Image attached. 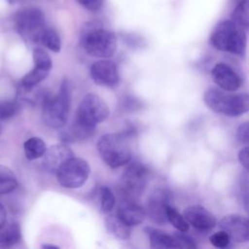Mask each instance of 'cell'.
Listing matches in <instances>:
<instances>
[{
  "label": "cell",
  "mask_w": 249,
  "mask_h": 249,
  "mask_svg": "<svg viewBox=\"0 0 249 249\" xmlns=\"http://www.w3.org/2000/svg\"><path fill=\"white\" fill-rule=\"evenodd\" d=\"M109 116V108L106 102L93 93L87 94L80 102L75 119L69 132L65 134L66 140H85L89 138L98 123L103 122Z\"/></svg>",
  "instance_id": "cell-1"
},
{
  "label": "cell",
  "mask_w": 249,
  "mask_h": 249,
  "mask_svg": "<svg viewBox=\"0 0 249 249\" xmlns=\"http://www.w3.org/2000/svg\"><path fill=\"white\" fill-rule=\"evenodd\" d=\"M203 102L214 113L237 118L249 112V93L224 90L220 88L208 89L203 94Z\"/></svg>",
  "instance_id": "cell-2"
},
{
  "label": "cell",
  "mask_w": 249,
  "mask_h": 249,
  "mask_svg": "<svg viewBox=\"0 0 249 249\" xmlns=\"http://www.w3.org/2000/svg\"><path fill=\"white\" fill-rule=\"evenodd\" d=\"M209 42L213 48L220 52L238 56H244L246 53L245 29L231 19L219 22L211 32Z\"/></svg>",
  "instance_id": "cell-3"
},
{
  "label": "cell",
  "mask_w": 249,
  "mask_h": 249,
  "mask_svg": "<svg viewBox=\"0 0 249 249\" xmlns=\"http://www.w3.org/2000/svg\"><path fill=\"white\" fill-rule=\"evenodd\" d=\"M81 43L86 53L94 57H110L117 49L116 35L98 21L88 23L82 31Z\"/></svg>",
  "instance_id": "cell-4"
},
{
  "label": "cell",
  "mask_w": 249,
  "mask_h": 249,
  "mask_svg": "<svg viewBox=\"0 0 249 249\" xmlns=\"http://www.w3.org/2000/svg\"><path fill=\"white\" fill-rule=\"evenodd\" d=\"M127 139L124 133H107L99 138L97 150L107 165L117 168L130 160L131 150Z\"/></svg>",
  "instance_id": "cell-5"
},
{
  "label": "cell",
  "mask_w": 249,
  "mask_h": 249,
  "mask_svg": "<svg viewBox=\"0 0 249 249\" xmlns=\"http://www.w3.org/2000/svg\"><path fill=\"white\" fill-rule=\"evenodd\" d=\"M70 108V90L64 81L55 95H46L43 99V119L47 125L58 128L66 124Z\"/></svg>",
  "instance_id": "cell-6"
},
{
  "label": "cell",
  "mask_w": 249,
  "mask_h": 249,
  "mask_svg": "<svg viewBox=\"0 0 249 249\" xmlns=\"http://www.w3.org/2000/svg\"><path fill=\"white\" fill-rule=\"evenodd\" d=\"M15 24L19 35L30 42H40L45 30V16L38 8H25L15 16Z\"/></svg>",
  "instance_id": "cell-7"
},
{
  "label": "cell",
  "mask_w": 249,
  "mask_h": 249,
  "mask_svg": "<svg viewBox=\"0 0 249 249\" xmlns=\"http://www.w3.org/2000/svg\"><path fill=\"white\" fill-rule=\"evenodd\" d=\"M90 168L87 160L81 158H70L57 170L56 177L58 183L67 189H77L82 187L89 175Z\"/></svg>",
  "instance_id": "cell-8"
},
{
  "label": "cell",
  "mask_w": 249,
  "mask_h": 249,
  "mask_svg": "<svg viewBox=\"0 0 249 249\" xmlns=\"http://www.w3.org/2000/svg\"><path fill=\"white\" fill-rule=\"evenodd\" d=\"M148 178V169L139 162L130 164L121 178V194L123 197L138 199L145 190Z\"/></svg>",
  "instance_id": "cell-9"
},
{
  "label": "cell",
  "mask_w": 249,
  "mask_h": 249,
  "mask_svg": "<svg viewBox=\"0 0 249 249\" xmlns=\"http://www.w3.org/2000/svg\"><path fill=\"white\" fill-rule=\"evenodd\" d=\"M172 194L167 188H156L149 196L146 205V215L157 225L168 223L167 207L171 205Z\"/></svg>",
  "instance_id": "cell-10"
},
{
  "label": "cell",
  "mask_w": 249,
  "mask_h": 249,
  "mask_svg": "<svg viewBox=\"0 0 249 249\" xmlns=\"http://www.w3.org/2000/svg\"><path fill=\"white\" fill-rule=\"evenodd\" d=\"M220 230L225 231L231 239L237 243L249 241V218L240 214H229L218 223Z\"/></svg>",
  "instance_id": "cell-11"
},
{
  "label": "cell",
  "mask_w": 249,
  "mask_h": 249,
  "mask_svg": "<svg viewBox=\"0 0 249 249\" xmlns=\"http://www.w3.org/2000/svg\"><path fill=\"white\" fill-rule=\"evenodd\" d=\"M210 74L215 85L224 90L236 91L242 85L241 77L227 63H216L212 67Z\"/></svg>",
  "instance_id": "cell-12"
},
{
  "label": "cell",
  "mask_w": 249,
  "mask_h": 249,
  "mask_svg": "<svg viewBox=\"0 0 249 249\" xmlns=\"http://www.w3.org/2000/svg\"><path fill=\"white\" fill-rule=\"evenodd\" d=\"M90 77L95 84L106 87H114L119 83L120 76L117 65L107 59L94 62L89 70Z\"/></svg>",
  "instance_id": "cell-13"
},
{
  "label": "cell",
  "mask_w": 249,
  "mask_h": 249,
  "mask_svg": "<svg viewBox=\"0 0 249 249\" xmlns=\"http://www.w3.org/2000/svg\"><path fill=\"white\" fill-rule=\"evenodd\" d=\"M183 215L190 226L200 231H210L217 225L216 217L201 205H190L186 207Z\"/></svg>",
  "instance_id": "cell-14"
},
{
  "label": "cell",
  "mask_w": 249,
  "mask_h": 249,
  "mask_svg": "<svg viewBox=\"0 0 249 249\" xmlns=\"http://www.w3.org/2000/svg\"><path fill=\"white\" fill-rule=\"evenodd\" d=\"M44 168L52 173H56L62 164L70 158L74 157L71 149L65 144H55L47 148L45 155L43 156Z\"/></svg>",
  "instance_id": "cell-15"
},
{
  "label": "cell",
  "mask_w": 249,
  "mask_h": 249,
  "mask_svg": "<svg viewBox=\"0 0 249 249\" xmlns=\"http://www.w3.org/2000/svg\"><path fill=\"white\" fill-rule=\"evenodd\" d=\"M117 214L130 227L141 224L146 217L145 209L137 200L126 197H123V200L120 202Z\"/></svg>",
  "instance_id": "cell-16"
},
{
  "label": "cell",
  "mask_w": 249,
  "mask_h": 249,
  "mask_svg": "<svg viewBox=\"0 0 249 249\" xmlns=\"http://www.w3.org/2000/svg\"><path fill=\"white\" fill-rule=\"evenodd\" d=\"M148 234L150 239V245L155 249H171V248H181L179 242L174 235L168 234L167 232L157 230L148 229Z\"/></svg>",
  "instance_id": "cell-17"
},
{
  "label": "cell",
  "mask_w": 249,
  "mask_h": 249,
  "mask_svg": "<svg viewBox=\"0 0 249 249\" xmlns=\"http://www.w3.org/2000/svg\"><path fill=\"white\" fill-rule=\"evenodd\" d=\"M20 239V229L16 222H5L0 227V248L6 249L16 245Z\"/></svg>",
  "instance_id": "cell-18"
},
{
  "label": "cell",
  "mask_w": 249,
  "mask_h": 249,
  "mask_svg": "<svg viewBox=\"0 0 249 249\" xmlns=\"http://www.w3.org/2000/svg\"><path fill=\"white\" fill-rule=\"evenodd\" d=\"M108 231L119 239H126L130 235V226L127 225L118 214L110 215L105 221Z\"/></svg>",
  "instance_id": "cell-19"
},
{
  "label": "cell",
  "mask_w": 249,
  "mask_h": 249,
  "mask_svg": "<svg viewBox=\"0 0 249 249\" xmlns=\"http://www.w3.org/2000/svg\"><path fill=\"white\" fill-rule=\"evenodd\" d=\"M24 155L27 160H33L43 157L47 151L45 142L40 137H31L24 142Z\"/></svg>",
  "instance_id": "cell-20"
},
{
  "label": "cell",
  "mask_w": 249,
  "mask_h": 249,
  "mask_svg": "<svg viewBox=\"0 0 249 249\" xmlns=\"http://www.w3.org/2000/svg\"><path fill=\"white\" fill-rule=\"evenodd\" d=\"M49 72L50 70L34 66L30 72L22 77L20 81V88L25 89H32L48 76Z\"/></svg>",
  "instance_id": "cell-21"
},
{
  "label": "cell",
  "mask_w": 249,
  "mask_h": 249,
  "mask_svg": "<svg viewBox=\"0 0 249 249\" xmlns=\"http://www.w3.org/2000/svg\"><path fill=\"white\" fill-rule=\"evenodd\" d=\"M231 19L244 29H249V0H242L235 4Z\"/></svg>",
  "instance_id": "cell-22"
},
{
  "label": "cell",
  "mask_w": 249,
  "mask_h": 249,
  "mask_svg": "<svg viewBox=\"0 0 249 249\" xmlns=\"http://www.w3.org/2000/svg\"><path fill=\"white\" fill-rule=\"evenodd\" d=\"M18 185L15 173L7 166L0 164V195L11 193Z\"/></svg>",
  "instance_id": "cell-23"
},
{
  "label": "cell",
  "mask_w": 249,
  "mask_h": 249,
  "mask_svg": "<svg viewBox=\"0 0 249 249\" xmlns=\"http://www.w3.org/2000/svg\"><path fill=\"white\" fill-rule=\"evenodd\" d=\"M40 42L53 53H58L60 51V48H61L60 38L57 32L53 28H51V27L45 28L41 36Z\"/></svg>",
  "instance_id": "cell-24"
},
{
  "label": "cell",
  "mask_w": 249,
  "mask_h": 249,
  "mask_svg": "<svg viewBox=\"0 0 249 249\" xmlns=\"http://www.w3.org/2000/svg\"><path fill=\"white\" fill-rule=\"evenodd\" d=\"M167 219L168 222L179 231H188L190 229V224L186 220L183 214L179 213L178 210L171 205L167 207Z\"/></svg>",
  "instance_id": "cell-25"
},
{
  "label": "cell",
  "mask_w": 249,
  "mask_h": 249,
  "mask_svg": "<svg viewBox=\"0 0 249 249\" xmlns=\"http://www.w3.org/2000/svg\"><path fill=\"white\" fill-rule=\"evenodd\" d=\"M115 196L108 187H101L99 190V204L102 213L110 212L115 206Z\"/></svg>",
  "instance_id": "cell-26"
},
{
  "label": "cell",
  "mask_w": 249,
  "mask_h": 249,
  "mask_svg": "<svg viewBox=\"0 0 249 249\" xmlns=\"http://www.w3.org/2000/svg\"><path fill=\"white\" fill-rule=\"evenodd\" d=\"M18 110V103L16 100L0 101V120H9L13 118Z\"/></svg>",
  "instance_id": "cell-27"
},
{
  "label": "cell",
  "mask_w": 249,
  "mask_h": 249,
  "mask_svg": "<svg viewBox=\"0 0 249 249\" xmlns=\"http://www.w3.org/2000/svg\"><path fill=\"white\" fill-rule=\"evenodd\" d=\"M33 61L34 66L41 67L47 70H51L52 68V59L43 49L37 48L33 51Z\"/></svg>",
  "instance_id": "cell-28"
},
{
  "label": "cell",
  "mask_w": 249,
  "mask_h": 249,
  "mask_svg": "<svg viewBox=\"0 0 249 249\" xmlns=\"http://www.w3.org/2000/svg\"><path fill=\"white\" fill-rule=\"evenodd\" d=\"M231 241V239L230 235L223 230H220L209 236V242L216 248H227Z\"/></svg>",
  "instance_id": "cell-29"
},
{
  "label": "cell",
  "mask_w": 249,
  "mask_h": 249,
  "mask_svg": "<svg viewBox=\"0 0 249 249\" xmlns=\"http://www.w3.org/2000/svg\"><path fill=\"white\" fill-rule=\"evenodd\" d=\"M235 137L240 144L249 147V122H244L238 125L235 131Z\"/></svg>",
  "instance_id": "cell-30"
},
{
  "label": "cell",
  "mask_w": 249,
  "mask_h": 249,
  "mask_svg": "<svg viewBox=\"0 0 249 249\" xmlns=\"http://www.w3.org/2000/svg\"><path fill=\"white\" fill-rule=\"evenodd\" d=\"M173 235L175 236V238L179 242L181 248L196 249L197 247L196 242H195V240H194V238L192 236H190L189 234H187L186 231H177V232H175Z\"/></svg>",
  "instance_id": "cell-31"
},
{
  "label": "cell",
  "mask_w": 249,
  "mask_h": 249,
  "mask_svg": "<svg viewBox=\"0 0 249 249\" xmlns=\"http://www.w3.org/2000/svg\"><path fill=\"white\" fill-rule=\"evenodd\" d=\"M77 1L81 6H83L85 9L90 12L98 11L103 4V0H77Z\"/></svg>",
  "instance_id": "cell-32"
},
{
  "label": "cell",
  "mask_w": 249,
  "mask_h": 249,
  "mask_svg": "<svg viewBox=\"0 0 249 249\" xmlns=\"http://www.w3.org/2000/svg\"><path fill=\"white\" fill-rule=\"evenodd\" d=\"M237 160L240 165L249 172V147H244L239 150L237 154Z\"/></svg>",
  "instance_id": "cell-33"
},
{
  "label": "cell",
  "mask_w": 249,
  "mask_h": 249,
  "mask_svg": "<svg viewBox=\"0 0 249 249\" xmlns=\"http://www.w3.org/2000/svg\"><path fill=\"white\" fill-rule=\"evenodd\" d=\"M241 192V197H242V201H243V206L244 209L246 211L247 217L249 218V188L240 191Z\"/></svg>",
  "instance_id": "cell-34"
},
{
  "label": "cell",
  "mask_w": 249,
  "mask_h": 249,
  "mask_svg": "<svg viewBox=\"0 0 249 249\" xmlns=\"http://www.w3.org/2000/svg\"><path fill=\"white\" fill-rule=\"evenodd\" d=\"M6 222V210L0 202V227Z\"/></svg>",
  "instance_id": "cell-35"
},
{
  "label": "cell",
  "mask_w": 249,
  "mask_h": 249,
  "mask_svg": "<svg viewBox=\"0 0 249 249\" xmlns=\"http://www.w3.org/2000/svg\"><path fill=\"white\" fill-rule=\"evenodd\" d=\"M43 248H54V249H58L59 247L58 246H55V245H52V244H45L42 246Z\"/></svg>",
  "instance_id": "cell-36"
},
{
  "label": "cell",
  "mask_w": 249,
  "mask_h": 249,
  "mask_svg": "<svg viewBox=\"0 0 249 249\" xmlns=\"http://www.w3.org/2000/svg\"><path fill=\"white\" fill-rule=\"evenodd\" d=\"M233 1H234V3H235V4H237L238 2H240V1H242V0H233Z\"/></svg>",
  "instance_id": "cell-37"
},
{
  "label": "cell",
  "mask_w": 249,
  "mask_h": 249,
  "mask_svg": "<svg viewBox=\"0 0 249 249\" xmlns=\"http://www.w3.org/2000/svg\"><path fill=\"white\" fill-rule=\"evenodd\" d=\"M0 131H1V128H0Z\"/></svg>",
  "instance_id": "cell-38"
}]
</instances>
